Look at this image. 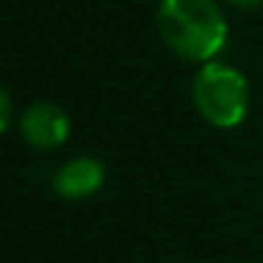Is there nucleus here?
Listing matches in <instances>:
<instances>
[{
    "instance_id": "nucleus-1",
    "label": "nucleus",
    "mask_w": 263,
    "mask_h": 263,
    "mask_svg": "<svg viewBox=\"0 0 263 263\" xmlns=\"http://www.w3.org/2000/svg\"><path fill=\"white\" fill-rule=\"evenodd\" d=\"M156 29L178 60L193 65L218 60L229 43V20L218 0H159Z\"/></svg>"
},
{
    "instance_id": "nucleus-2",
    "label": "nucleus",
    "mask_w": 263,
    "mask_h": 263,
    "mask_svg": "<svg viewBox=\"0 0 263 263\" xmlns=\"http://www.w3.org/2000/svg\"><path fill=\"white\" fill-rule=\"evenodd\" d=\"M190 93H193V105L198 116L218 130L240 127L249 116V80L240 68L223 63V60H210V63L198 65Z\"/></svg>"
},
{
    "instance_id": "nucleus-3",
    "label": "nucleus",
    "mask_w": 263,
    "mask_h": 263,
    "mask_svg": "<svg viewBox=\"0 0 263 263\" xmlns=\"http://www.w3.org/2000/svg\"><path fill=\"white\" fill-rule=\"evenodd\" d=\"M71 116L65 108H60L57 102H31L23 108L17 119V130L23 136V142L31 150L40 153H51L60 150L71 139Z\"/></svg>"
},
{
    "instance_id": "nucleus-4",
    "label": "nucleus",
    "mask_w": 263,
    "mask_h": 263,
    "mask_svg": "<svg viewBox=\"0 0 263 263\" xmlns=\"http://www.w3.org/2000/svg\"><path fill=\"white\" fill-rule=\"evenodd\" d=\"M105 178H108V170H105L102 159L85 153V156H74V159L57 167V173L51 178V190L63 201H85L93 198L105 187Z\"/></svg>"
},
{
    "instance_id": "nucleus-5",
    "label": "nucleus",
    "mask_w": 263,
    "mask_h": 263,
    "mask_svg": "<svg viewBox=\"0 0 263 263\" xmlns=\"http://www.w3.org/2000/svg\"><path fill=\"white\" fill-rule=\"evenodd\" d=\"M14 122V102L9 97V91L0 85V136H6V130Z\"/></svg>"
},
{
    "instance_id": "nucleus-6",
    "label": "nucleus",
    "mask_w": 263,
    "mask_h": 263,
    "mask_svg": "<svg viewBox=\"0 0 263 263\" xmlns=\"http://www.w3.org/2000/svg\"><path fill=\"white\" fill-rule=\"evenodd\" d=\"M227 3H232L235 9H260L263 0H227Z\"/></svg>"
}]
</instances>
